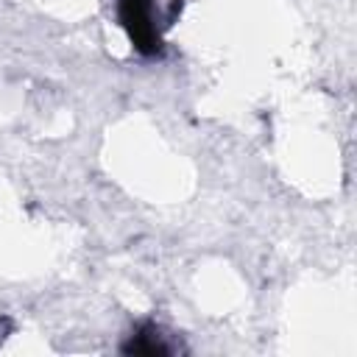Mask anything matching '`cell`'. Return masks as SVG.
I'll return each instance as SVG.
<instances>
[{"mask_svg": "<svg viewBox=\"0 0 357 357\" xmlns=\"http://www.w3.org/2000/svg\"><path fill=\"white\" fill-rule=\"evenodd\" d=\"M120 22L139 53H156L162 47L153 22V0H120Z\"/></svg>", "mask_w": 357, "mask_h": 357, "instance_id": "1", "label": "cell"}, {"mask_svg": "<svg viewBox=\"0 0 357 357\" xmlns=\"http://www.w3.org/2000/svg\"><path fill=\"white\" fill-rule=\"evenodd\" d=\"M126 351H137V354H167L170 346L162 340L159 329L153 324H145L137 335H131V340L123 346Z\"/></svg>", "mask_w": 357, "mask_h": 357, "instance_id": "2", "label": "cell"}]
</instances>
